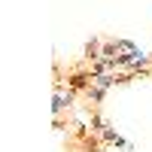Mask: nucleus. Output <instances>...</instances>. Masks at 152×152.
Here are the masks:
<instances>
[{
	"instance_id": "nucleus-1",
	"label": "nucleus",
	"mask_w": 152,
	"mask_h": 152,
	"mask_svg": "<svg viewBox=\"0 0 152 152\" xmlns=\"http://www.w3.org/2000/svg\"><path fill=\"white\" fill-rule=\"evenodd\" d=\"M73 100H76V91H73V88H67V91H55V100H52V113H55V119L73 104Z\"/></svg>"
},
{
	"instance_id": "nucleus-2",
	"label": "nucleus",
	"mask_w": 152,
	"mask_h": 152,
	"mask_svg": "<svg viewBox=\"0 0 152 152\" xmlns=\"http://www.w3.org/2000/svg\"><path fill=\"white\" fill-rule=\"evenodd\" d=\"M104 40H100V37H91V40H88V46H85V61L88 64H94V61L100 58V52H104Z\"/></svg>"
},
{
	"instance_id": "nucleus-3",
	"label": "nucleus",
	"mask_w": 152,
	"mask_h": 152,
	"mask_svg": "<svg viewBox=\"0 0 152 152\" xmlns=\"http://www.w3.org/2000/svg\"><path fill=\"white\" fill-rule=\"evenodd\" d=\"M116 82H119V76H116V73H100V76H94V85H97V88H104V91H107L110 85H116Z\"/></svg>"
},
{
	"instance_id": "nucleus-4",
	"label": "nucleus",
	"mask_w": 152,
	"mask_h": 152,
	"mask_svg": "<svg viewBox=\"0 0 152 152\" xmlns=\"http://www.w3.org/2000/svg\"><path fill=\"white\" fill-rule=\"evenodd\" d=\"M110 128V125L104 122V116H100V113H91V134H104Z\"/></svg>"
},
{
	"instance_id": "nucleus-5",
	"label": "nucleus",
	"mask_w": 152,
	"mask_h": 152,
	"mask_svg": "<svg viewBox=\"0 0 152 152\" xmlns=\"http://www.w3.org/2000/svg\"><path fill=\"white\" fill-rule=\"evenodd\" d=\"M85 97L91 100V104H100V100H104V88H97V85H91V88H88V91H85Z\"/></svg>"
}]
</instances>
